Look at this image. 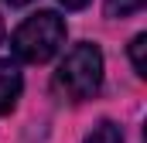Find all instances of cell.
<instances>
[{"mask_svg": "<svg viewBox=\"0 0 147 143\" xmlns=\"http://www.w3.org/2000/svg\"><path fill=\"white\" fill-rule=\"evenodd\" d=\"M7 3H10V7H28L31 0H7Z\"/></svg>", "mask_w": 147, "mask_h": 143, "instance_id": "ba28073f", "label": "cell"}, {"mask_svg": "<svg viewBox=\"0 0 147 143\" xmlns=\"http://www.w3.org/2000/svg\"><path fill=\"white\" fill-rule=\"evenodd\" d=\"M0 41H3V21H0Z\"/></svg>", "mask_w": 147, "mask_h": 143, "instance_id": "9c48e42d", "label": "cell"}, {"mask_svg": "<svg viewBox=\"0 0 147 143\" xmlns=\"http://www.w3.org/2000/svg\"><path fill=\"white\" fill-rule=\"evenodd\" d=\"M99 85H103V51L92 41L75 44L72 51L62 58V65L55 68V78H51L55 96L65 99V102H86V99H92L99 92Z\"/></svg>", "mask_w": 147, "mask_h": 143, "instance_id": "6da1fadb", "label": "cell"}, {"mask_svg": "<svg viewBox=\"0 0 147 143\" xmlns=\"http://www.w3.org/2000/svg\"><path fill=\"white\" fill-rule=\"evenodd\" d=\"M144 3L147 0H106V17H113V21L130 17V14H137Z\"/></svg>", "mask_w": 147, "mask_h": 143, "instance_id": "8992f818", "label": "cell"}, {"mask_svg": "<svg viewBox=\"0 0 147 143\" xmlns=\"http://www.w3.org/2000/svg\"><path fill=\"white\" fill-rule=\"evenodd\" d=\"M21 89H24V78L17 61H0V116L14 112L17 99H21Z\"/></svg>", "mask_w": 147, "mask_h": 143, "instance_id": "3957f363", "label": "cell"}, {"mask_svg": "<svg viewBox=\"0 0 147 143\" xmlns=\"http://www.w3.org/2000/svg\"><path fill=\"white\" fill-rule=\"evenodd\" d=\"M82 143H123V130H120L113 119H103V123L92 126V133H89Z\"/></svg>", "mask_w": 147, "mask_h": 143, "instance_id": "277c9868", "label": "cell"}, {"mask_svg": "<svg viewBox=\"0 0 147 143\" xmlns=\"http://www.w3.org/2000/svg\"><path fill=\"white\" fill-rule=\"evenodd\" d=\"M130 61H134V72L144 78L147 75V34H137L130 41Z\"/></svg>", "mask_w": 147, "mask_h": 143, "instance_id": "5b68a950", "label": "cell"}, {"mask_svg": "<svg viewBox=\"0 0 147 143\" xmlns=\"http://www.w3.org/2000/svg\"><path fill=\"white\" fill-rule=\"evenodd\" d=\"M65 44V21L55 10H38L31 14L10 37V48L17 55V61L28 65H45L51 61Z\"/></svg>", "mask_w": 147, "mask_h": 143, "instance_id": "7a4b0ae2", "label": "cell"}, {"mask_svg": "<svg viewBox=\"0 0 147 143\" xmlns=\"http://www.w3.org/2000/svg\"><path fill=\"white\" fill-rule=\"evenodd\" d=\"M58 3H62L65 10H82V7H86L89 0H58Z\"/></svg>", "mask_w": 147, "mask_h": 143, "instance_id": "52a82bcc", "label": "cell"}]
</instances>
